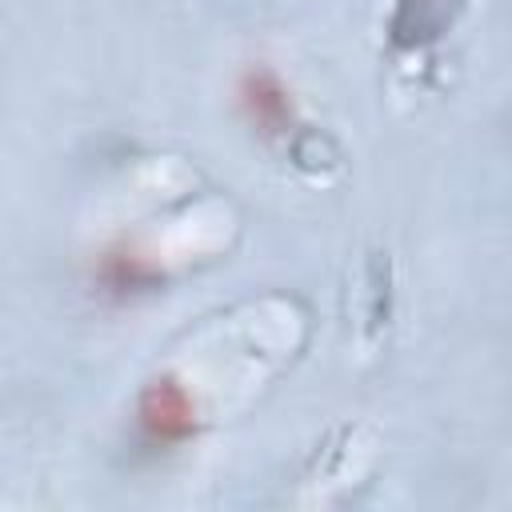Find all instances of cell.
Segmentation results:
<instances>
[{
    "label": "cell",
    "mask_w": 512,
    "mask_h": 512,
    "mask_svg": "<svg viewBox=\"0 0 512 512\" xmlns=\"http://www.w3.org/2000/svg\"><path fill=\"white\" fill-rule=\"evenodd\" d=\"M140 428L152 444H180L196 432V408L192 396L176 384V380H156L144 396H140Z\"/></svg>",
    "instance_id": "cell-1"
},
{
    "label": "cell",
    "mask_w": 512,
    "mask_h": 512,
    "mask_svg": "<svg viewBox=\"0 0 512 512\" xmlns=\"http://www.w3.org/2000/svg\"><path fill=\"white\" fill-rule=\"evenodd\" d=\"M236 100H240V112L248 116V124L264 136H280L288 132L292 124V100H288V88L280 84L276 72L268 68H248L240 76V88H236Z\"/></svg>",
    "instance_id": "cell-2"
}]
</instances>
